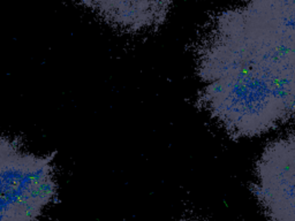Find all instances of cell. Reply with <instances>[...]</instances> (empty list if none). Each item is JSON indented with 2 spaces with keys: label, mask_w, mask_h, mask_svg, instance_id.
<instances>
[{
  "label": "cell",
  "mask_w": 295,
  "mask_h": 221,
  "mask_svg": "<svg viewBox=\"0 0 295 221\" xmlns=\"http://www.w3.org/2000/svg\"><path fill=\"white\" fill-rule=\"evenodd\" d=\"M197 106L230 137L263 135L295 114V42L248 21L213 14L194 45Z\"/></svg>",
  "instance_id": "1"
},
{
  "label": "cell",
  "mask_w": 295,
  "mask_h": 221,
  "mask_svg": "<svg viewBox=\"0 0 295 221\" xmlns=\"http://www.w3.org/2000/svg\"><path fill=\"white\" fill-rule=\"evenodd\" d=\"M55 154H35L0 134V221L38 220L56 195Z\"/></svg>",
  "instance_id": "2"
},
{
  "label": "cell",
  "mask_w": 295,
  "mask_h": 221,
  "mask_svg": "<svg viewBox=\"0 0 295 221\" xmlns=\"http://www.w3.org/2000/svg\"><path fill=\"white\" fill-rule=\"evenodd\" d=\"M239 9L248 20L295 42V0H243Z\"/></svg>",
  "instance_id": "5"
},
{
  "label": "cell",
  "mask_w": 295,
  "mask_h": 221,
  "mask_svg": "<svg viewBox=\"0 0 295 221\" xmlns=\"http://www.w3.org/2000/svg\"><path fill=\"white\" fill-rule=\"evenodd\" d=\"M100 20L127 34L157 30L167 18L173 0H77Z\"/></svg>",
  "instance_id": "4"
},
{
  "label": "cell",
  "mask_w": 295,
  "mask_h": 221,
  "mask_svg": "<svg viewBox=\"0 0 295 221\" xmlns=\"http://www.w3.org/2000/svg\"><path fill=\"white\" fill-rule=\"evenodd\" d=\"M252 189L270 220L295 221V133L266 145Z\"/></svg>",
  "instance_id": "3"
}]
</instances>
